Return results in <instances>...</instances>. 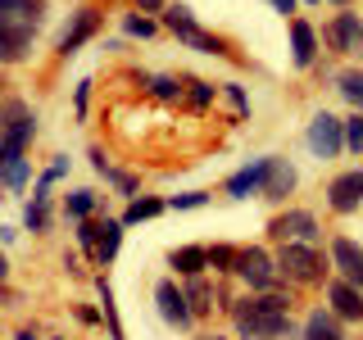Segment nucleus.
Returning a JSON list of instances; mask_svg holds the SVG:
<instances>
[{
  "label": "nucleus",
  "mask_w": 363,
  "mask_h": 340,
  "mask_svg": "<svg viewBox=\"0 0 363 340\" xmlns=\"http://www.w3.org/2000/svg\"><path fill=\"white\" fill-rule=\"evenodd\" d=\"M0 41H5V60L14 64L28 55V45H32V32L28 28H0Z\"/></svg>",
  "instance_id": "412c9836"
},
{
  "label": "nucleus",
  "mask_w": 363,
  "mask_h": 340,
  "mask_svg": "<svg viewBox=\"0 0 363 340\" xmlns=\"http://www.w3.org/2000/svg\"><path fill=\"white\" fill-rule=\"evenodd\" d=\"M77 241H82L86 249H100V241H105V222H86L82 218V227H77Z\"/></svg>",
  "instance_id": "c85d7f7f"
},
{
  "label": "nucleus",
  "mask_w": 363,
  "mask_h": 340,
  "mask_svg": "<svg viewBox=\"0 0 363 340\" xmlns=\"http://www.w3.org/2000/svg\"><path fill=\"white\" fill-rule=\"evenodd\" d=\"M268 5H277L281 14H295V0H268Z\"/></svg>",
  "instance_id": "e433bc0d"
},
{
  "label": "nucleus",
  "mask_w": 363,
  "mask_h": 340,
  "mask_svg": "<svg viewBox=\"0 0 363 340\" xmlns=\"http://www.w3.org/2000/svg\"><path fill=\"white\" fill-rule=\"evenodd\" d=\"M23 181H28V159H5V186L23 191Z\"/></svg>",
  "instance_id": "bb28decb"
},
{
  "label": "nucleus",
  "mask_w": 363,
  "mask_h": 340,
  "mask_svg": "<svg viewBox=\"0 0 363 340\" xmlns=\"http://www.w3.org/2000/svg\"><path fill=\"white\" fill-rule=\"evenodd\" d=\"M277 268H281V277L295 281V286H313V281H323V254H318V245H286L281 249V259H277Z\"/></svg>",
  "instance_id": "7ed1b4c3"
},
{
  "label": "nucleus",
  "mask_w": 363,
  "mask_h": 340,
  "mask_svg": "<svg viewBox=\"0 0 363 340\" xmlns=\"http://www.w3.org/2000/svg\"><path fill=\"white\" fill-rule=\"evenodd\" d=\"M128 32L132 37H155V23L150 18H128Z\"/></svg>",
  "instance_id": "72a5a7b5"
},
{
  "label": "nucleus",
  "mask_w": 363,
  "mask_h": 340,
  "mask_svg": "<svg viewBox=\"0 0 363 340\" xmlns=\"http://www.w3.org/2000/svg\"><path fill=\"white\" fill-rule=\"evenodd\" d=\"M268 164H272V159H255V164L241 168V173H232V177H227V196H232V200L259 196V191H264V181H268Z\"/></svg>",
  "instance_id": "f8f14e48"
},
{
  "label": "nucleus",
  "mask_w": 363,
  "mask_h": 340,
  "mask_svg": "<svg viewBox=\"0 0 363 340\" xmlns=\"http://www.w3.org/2000/svg\"><path fill=\"white\" fill-rule=\"evenodd\" d=\"M236 272L250 281V290H264V295H272V290H277V281H281V268L272 264L264 249H241V259H236Z\"/></svg>",
  "instance_id": "0eeeda50"
},
{
  "label": "nucleus",
  "mask_w": 363,
  "mask_h": 340,
  "mask_svg": "<svg viewBox=\"0 0 363 340\" xmlns=\"http://www.w3.org/2000/svg\"><path fill=\"white\" fill-rule=\"evenodd\" d=\"M236 332L241 340H277L291 332V304L286 295H250V300L232 304Z\"/></svg>",
  "instance_id": "f257e3e1"
},
{
  "label": "nucleus",
  "mask_w": 363,
  "mask_h": 340,
  "mask_svg": "<svg viewBox=\"0 0 363 340\" xmlns=\"http://www.w3.org/2000/svg\"><path fill=\"white\" fill-rule=\"evenodd\" d=\"M164 23L177 32L182 41L191 45V50H204V55H227V45L218 41V37H209V32H200L196 28V14H191L186 5H168V14H164Z\"/></svg>",
  "instance_id": "39448f33"
},
{
  "label": "nucleus",
  "mask_w": 363,
  "mask_h": 340,
  "mask_svg": "<svg viewBox=\"0 0 363 340\" xmlns=\"http://www.w3.org/2000/svg\"><path fill=\"white\" fill-rule=\"evenodd\" d=\"M41 18H45V0H0V28L37 32Z\"/></svg>",
  "instance_id": "9b49d317"
},
{
  "label": "nucleus",
  "mask_w": 363,
  "mask_h": 340,
  "mask_svg": "<svg viewBox=\"0 0 363 340\" xmlns=\"http://www.w3.org/2000/svg\"><path fill=\"white\" fill-rule=\"evenodd\" d=\"M323 41L332 45V50H340V55H363V23H359V14H336L332 28L323 32Z\"/></svg>",
  "instance_id": "6e6552de"
},
{
  "label": "nucleus",
  "mask_w": 363,
  "mask_h": 340,
  "mask_svg": "<svg viewBox=\"0 0 363 340\" xmlns=\"http://www.w3.org/2000/svg\"><path fill=\"white\" fill-rule=\"evenodd\" d=\"M309 150L318 159H336L340 150H345V123L336 118V113H313V123H309Z\"/></svg>",
  "instance_id": "423d86ee"
},
{
  "label": "nucleus",
  "mask_w": 363,
  "mask_h": 340,
  "mask_svg": "<svg viewBox=\"0 0 363 340\" xmlns=\"http://www.w3.org/2000/svg\"><path fill=\"white\" fill-rule=\"evenodd\" d=\"M204 200H209L204 191H191V196H173V209H200Z\"/></svg>",
  "instance_id": "473e14b6"
},
{
  "label": "nucleus",
  "mask_w": 363,
  "mask_h": 340,
  "mask_svg": "<svg viewBox=\"0 0 363 340\" xmlns=\"http://www.w3.org/2000/svg\"><path fill=\"white\" fill-rule=\"evenodd\" d=\"M332 5H350V0H332Z\"/></svg>",
  "instance_id": "ea45409f"
},
{
  "label": "nucleus",
  "mask_w": 363,
  "mask_h": 340,
  "mask_svg": "<svg viewBox=\"0 0 363 340\" xmlns=\"http://www.w3.org/2000/svg\"><path fill=\"white\" fill-rule=\"evenodd\" d=\"M186 300H191V313H209V300H213V290L204 286V277H191V286H186Z\"/></svg>",
  "instance_id": "393cba45"
},
{
  "label": "nucleus",
  "mask_w": 363,
  "mask_h": 340,
  "mask_svg": "<svg viewBox=\"0 0 363 340\" xmlns=\"http://www.w3.org/2000/svg\"><path fill=\"white\" fill-rule=\"evenodd\" d=\"M291 191H295V168L286 164V159H272V164H268V181H264L259 196H264V200H286Z\"/></svg>",
  "instance_id": "dca6fc26"
},
{
  "label": "nucleus",
  "mask_w": 363,
  "mask_h": 340,
  "mask_svg": "<svg viewBox=\"0 0 363 340\" xmlns=\"http://www.w3.org/2000/svg\"><path fill=\"white\" fill-rule=\"evenodd\" d=\"M345 145H350L354 154H363V113H354V118L345 123Z\"/></svg>",
  "instance_id": "c756f323"
},
{
  "label": "nucleus",
  "mask_w": 363,
  "mask_h": 340,
  "mask_svg": "<svg viewBox=\"0 0 363 340\" xmlns=\"http://www.w3.org/2000/svg\"><path fill=\"white\" fill-rule=\"evenodd\" d=\"M182 277H200L204 268H209V249H200V245H182V249H173V259H168Z\"/></svg>",
  "instance_id": "a211bd4d"
},
{
  "label": "nucleus",
  "mask_w": 363,
  "mask_h": 340,
  "mask_svg": "<svg viewBox=\"0 0 363 340\" xmlns=\"http://www.w3.org/2000/svg\"><path fill=\"white\" fill-rule=\"evenodd\" d=\"M336 91L363 113V73H340V77H336Z\"/></svg>",
  "instance_id": "4be33fe9"
},
{
  "label": "nucleus",
  "mask_w": 363,
  "mask_h": 340,
  "mask_svg": "<svg viewBox=\"0 0 363 340\" xmlns=\"http://www.w3.org/2000/svg\"><path fill=\"white\" fill-rule=\"evenodd\" d=\"M309 5H318V0H309Z\"/></svg>",
  "instance_id": "a19ab883"
},
{
  "label": "nucleus",
  "mask_w": 363,
  "mask_h": 340,
  "mask_svg": "<svg viewBox=\"0 0 363 340\" xmlns=\"http://www.w3.org/2000/svg\"><path fill=\"white\" fill-rule=\"evenodd\" d=\"M164 209H168L164 200H132V204H128V218H123V222H145V218H159Z\"/></svg>",
  "instance_id": "5701e85b"
},
{
  "label": "nucleus",
  "mask_w": 363,
  "mask_h": 340,
  "mask_svg": "<svg viewBox=\"0 0 363 340\" xmlns=\"http://www.w3.org/2000/svg\"><path fill=\"white\" fill-rule=\"evenodd\" d=\"M37 136V113L23 105L18 96L5 100V136H0V154L5 159H23V145Z\"/></svg>",
  "instance_id": "f03ea898"
},
{
  "label": "nucleus",
  "mask_w": 363,
  "mask_h": 340,
  "mask_svg": "<svg viewBox=\"0 0 363 340\" xmlns=\"http://www.w3.org/2000/svg\"><path fill=\"white\" fill-rule=\"evenodd\" d=\"M304 340H345V336H340L336 313L313 309V313H309V322H304Z\"/></svg>",
  "instance_id": "6ab92c4d"
},
{
  "label": "nucleus",
  "mask_w": 363,
  "mask_h": 340,
  "mask_svg": "<svg viewBox=\"0 0 363 340\" xmlns=\"http://www.w3.org/2000/svg\"><path fill=\"white\" fill-rule=\"evenodd\" d=\"M96 28H100V14H96V9H77L73 23H68V28H64V37H60V55H73L77 45H82V41L91 37V32H96Z\"/></svg>",
  "instance_id": "4468645a"
},
{
  "label": "nucleus",
  "mask_w": 363,
  "mask_h": 340,
  "mask_svg": "<svg viewBox=\"0 0 363 340\" xmlns=\"http://www.w3.org/2000/svg\"><path fill=\"white\" fill-rule=\"evenodd\" d=\"M186 86H191V105H196V109H204L213 100V86L209 82H186Z\"/></svg>",
  "instance_id": "2f4dec72"
},
{
  "label": "nucleus",
  "mask_w": 363,
  "mask_h": 340,
  "mask_svg": "<svg viewBox=\"0 0 363 340\" xmlns=\"http://www.w3.org/2000/svg\"><path fill=\"white\" fill-rule=\"evenodd\" d=\"M268 236L272 241H281V245H318L323 241V232H318V218L309 209H286L281 218H272V227H268Z\"/></svg>",
  "instance_id": "20e7f679"
},
{
  "label": "nucleus",
  "mask_w": 363,
  "mask_h": 340,
  "mask_svg": "<svg viewBox=\"0 0 363 340\" xmlns=\"http://www.w3.org/2000/svg\"><path fill=\"white\" fill-rule=\"evenodd\" d=\"M227 96H232V105H236V109H245V96H241V86H232V82H227Z\"/></svg>",
  "instance_id": "c9c22d12"
},
{
  "label": "nucleus",
  "mask_w": 363,
  "mask_h": 340,
  "mask_svg": "<svg viewBox=\"0 0 363 340\" xmlns=\"http://www.w3.org/2000/svg\"><path fill=\"white\" fill-rule=\"evenodd\" d=\"M91 209H96V191H73V196H68V213H73V218H86Z\"/></svg>",
  "instance_id": "cd10ccee"
},
{
  "label": "nucleus",
  "mask_w": 363,
  "mask_h": 340,
  "mask_svg": "<svg viewBox=\"0 0 363 340\" xmlns=\"http://www.w3.org/2000/svg\"><path fill=\"white\" fill-rule=\"evenodd\" d=\"M118 241H123V222H105V241H100V249H96L100 264H109V259L118 254Z\"/></svg>",
  "instance_id": "b1692460"
},
{
  "label": "nucleus",
  "mask_w": 363,
  "mask_h": 340,
  "mask_svg": "<svg viewBox=\"0 0 363 340\" xmlns=\"http://www.w3.org/2000/svg\"><path fill=\"white\" fill-rule=\"evenodd\" d=\"M150 86H155V96H159V100H177V96H182V86L173 82V77H155Z\"/></svg>",
  "instance_id": "7c9ffc66"
},
{
  "label": "nucleus",
  "mask_w": 363,
  "mask_h": 340,
  "mask_svg": "<svg viewBox=\"0 0 363 340\" xmlns=\"http://www.w3.org/2000/svg\"><path fill=\"white\" fill-rule=\"evenodd\" d=\"M313 55H318V37H313V28H309V23H291V60L300 64V68H309V64H313Z\"/></svg>",
  "instance_id": "f3484780"
},
{
  "label": "nucleus",
  "mask_w": 363,
  "mask_h": 340,
  "mask_svg": "<svg viewBox=\"0 0 363 340\" xmlns=\"http://www.w3.org/2000/svg\"><path fill=\"white\" fill-rule=\"evenodd\" d=\"M332 264L340 268V277H345L350 286L363 290V249H359L354 241H345V236H340V241H332Z\"/></svg>",
  "instance_id": "ddd939ff"
},
{
  "label": "nucleus",
  "mask_w": 363,
  "mask_h": 340,
  "mask_svg": "<svg viewBox=\"0 0 363 340\" xmlns=\"http://www.w3.org/2000/svg\"><path fill=\"white\" fill-rule=\"evenodd\" d=\"M45 222H50V181H41L28 204V232H45Z\"/></svg>",
  "instance_id": "aec40b11"
},
{
  "label": "nucleus",
  "mask_w": 363,
  "mask_h": 340,
  "mask_svg": "<svg viewBox=\"0 0 363 340\" xmlns=\"http://www.w3.org/2000/svg\"><path fill=\"white\" fill-rule=\"evenodd\" d=\"M64 173H68V159H55V164H50V173H45L41 181H60Z\"/></svg>",
  "instance_id": "f704fd0d"
},
{
  "label": "nucleus",
  "mask_w": 363,
  "mask_h": 340,
  "mask_svg": "<svg viewBox=\"0 0 363 340\" xmlns=\"http://www.w3.org/2000/svg\"><path fill=\"white\" fill-rule=\"evenodd\" d=\"M18 340H37V336H32V332H18Z\"/></svg>",
  "instance_id": "58836bf2"
},
{
  "label": "nucleus",
  "mask_w": 363,
  "mask_h": 340,
  "mask_svg": "<svg viewBox=\"0 0 363 340\" xmlns=\"http://www.w3.org/2000/svg\"><path fill=\"white\" fill-rule=\"evenodd\" d=\"M141 9H164V0H136Z\"/></svg>",
  "instance_id": "4c0bfd02"
},
{
  "label": "nucleus",
  "mask_w": 363,
  "mask_h": 340,
  "mask_svg": "<svg viewBox=\"0 0 363 340\" xmlns=\"http://www.w3.org/2000/svg\"><path fill=\"white\" fill-rule=\"evenodd\" d=\"M332 313L336 317H350V322H359L363 317V290L359 286H350V281H332Z\"/></svg>",
  "instance_id": "2eb2a0df"
},
{
  "label": "nucleus",
  "mask_w": 363,
  "mask_h": 340,
  "mask_svg": "<svg viewBox=\"0 0 363 340\" xmlns=\"http://www.w3.org/2000/svg\"><path fill=\"white\" fill-rule=\"evenodd\" d=\"M236 259H241V249H232V245L209 249V268H218V272H236Z\"/></svg>",
  "instance_id": "a878e982"
},
{
  "label": "nucleus",
  "mask_w": 363,
  "mask_h": 340,
  "mask_svg": "<svg viewBox=\"0 0 363 340\" xmlns=\"http://www.w3.org/2000/svg\"><path fill=\"white\" fill-rule=\"evenodd\" d=\"M327 204H332L336 213H354L363 204V168H354V173H340L332 186H327Z\"/></svg>",
  "instance_id": "9d476101"
},
{
  "label": "nucleus",
  "mask_w": 363,
  "mask_h": 340,
  "mask_svg": "<svg viewBox=\"0 0 363 340\" xmlns=\"http://www.w3.org/2000/svg\"><path fill=\"white\" fill-rule=\"evenodd\" d=\"M155 304H159V317H164L168 327H191V300H186V290H177L173 281H159L155 286Z\"/></svg>",
  "instance_id": "1a4fd4ad"
}]
</instances>
